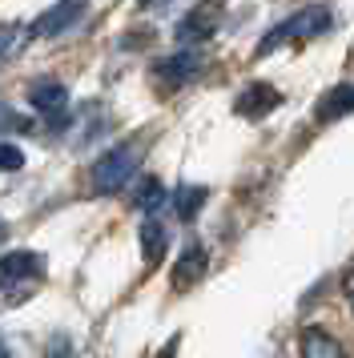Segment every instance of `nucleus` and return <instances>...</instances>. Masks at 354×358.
Listing matches in <instances>:
<instances>
[{
	"instance_id": "1",
	"label": "nucleus",
	"mask_w": 354,
	"mask_h": 358,
	"mask_svg": "<svg viewBox=\"0 0 354 358\" xmlns=\"http://www.w3.org/2000/svg\"><path fill=\"white\" fill-rule=\"evenodd\" d=\"M330 24H334V8H330V4H306V8H298V13H290L286 20H278L270 33L257 41L254 57H270V52L282 49V45H294V41H310V36L330 33Z\"/></svg>"
},
{
	"instance_id": "2",
	"label": "nucleus",
	"mask_w": 354,
	"mask_h": 358,
	"mask_svg": "<svg viewBox=\"0 0 354 358\" xmlns=\"http://www.w3.org/2000/svg\"><path fill=\"white\" fill-rule=\"evenodd\" d=\"M137 165H141V141H121V145H109L89 165V181L97 194H121V189H129Z\"/></svg>"
},
{
	"instance_id": "3",
	"label": "nucleus",
	"mask_w": 354,
	"mask_h": 358,
	"mask_svg": "<svg viewBox=\"0 0 354 358\" xmlns=\"http://www.w3.org/2000/svg\"><path fill=\"white\" fill-rule=\"evenodd\" d=\"M201 69H206V57H201L197 49H185V52H174V57L153 61L149 81L169 97V93H177V89H185L190 81H197V77H201Z\"/></svg>"
},
{
	"instance_id": "4",
	"label": "nucleus",
	"mask_w": 354,
	"mask_h": 358,
	"mask_svg": "<svg viewBox=\"0 0 354 358\" xmlns=\"http://www.w3.org/2000/svg\"><path fill=\"white\" fill-rule=\"evenodd\" d=\"M45 278V254L41 250H8L0 254V294L24 290L29 282Z\"/></svg>"
},
{
	"instance_id": "5",
	"label": "nucleus",
	"mask_w": 354,
	"mask_h": 358,
	"mask_svg": "<svg viewBox=\"0 0 354 358\" xmlns=\"http://www.w3.org/2000/svg\"><path fill=\"white\" fill-rule=\"evenodd\" d=\"M29 105L45 117V121L57 125L64 117V109H69V89H64L57 77H36V81L29 85Z\"/></svg>"
},
{
	"instance_id": "6",
	"label": "nucleus",
	"mask_w": 354,
	"mask_h": 358,
	"mask_svg": "<svg viewBox=\"0 0 354 358\" xmlns=\"http://www.w3.org/2000/svg\"><path fill=\"white\" fill-rule=\"evenodd\" d=\"M218 4H197V8H190L185 17H181V24H177V45L181 49H193V45H201V41H209V36L218 33Z\"/></svg>"
},
{
	"instance_id": "7",
	"label": "nucleus",
	"mask_w": 354,
	"mask_h": 358,
	"mask_svg": "<svg viewBox=\"0 0 354 358\" xmlns=\"http://www.w3.org/2000/svg\"><path fill=\"white\" fill-rule=\"evenodd\" d=\"M85 17H89V4H48L29 29H32V36H64L69 29H77Z\"/></svg>"
},
{
	"instance_id": "8",
	"label": "nucleus",
	"mask_w": 354,
	"mask_h": 358,
	"mask_svg": "<svg viewBox=\"0 0 354 358\" xmlns=\"http://www.w3.org/2000/svg\"><path fill=\"white\" fill-rule=\"evenodd\" d=\"M206 270H209V254H206V245L201 242H190L181 254H177V262H174V290H190V286H197L201 278H206Z\"/></svg>"
},
{
	"instance_id": "9",
	"label": "nucleus",
	"mask_w": 354,
	"mask_h": 358,
	"mask_svg": "<svg viewBox=\"0 0 354 358\" xmlns=\"http://www.w3.org/2000/svg\"><path fill=\"white\" fill-rule=\"evenodd\" d=\"M282 105V93L274 89V85H266V81H254V85H246L238 93V101H234V113L238 117H266V113H274Z\"/></svg>"
},
{
	"instance_id": "10",
	"label": "nucleus",
	"mask_w": 354,
	"mask_h": 358,
	"mask_svg": "<svg viewBox=\"0 0 354 358\" xmlns=\"http://www.w3.org/2000/svg\"><path fill=\"white\" fill-rule=\"evenodd\" d=\"M354 113V85H334V89H326L322 101L314 105V121L318 125H330L338 117Z\"/></svg>"
},
{
	"instance_id": "11",
	"label": "nucleus",
	"mask_w": 354,
	"mask_h": 358,
	"mask_svg": "<svg viewBox=\"0 0 354 358\" xmlns=\"http://www.w3.org/2000/svg\"><path fill=\"white\" fill-rule=\"evenodd\" d=\"M298 350H302V358H346L342 355V342L334 334H326L322 326H306L298 334Z\"/></svg>"
},
{
	"instance_id": "12",
	"label": "nucleus",
	"mask_w": 354,
	"mask_h": 358,
	"mask_svg": "<svg viewBox=\"0 0 354 358\" xmlns=\"http://www.w3.org/2000/svg\"><path fill=\"white\" fill-rule=\"evenodd\" d=\"M169 201H174V197H169V189H165L157 178H141L133 185V206H137L145 217H161V210H165Z\"/></svg>"
},
{
	"instance_id": "13",
	"label": "nucleus",
	"mask_w": 354,
	"mask_h": 358,
	"mask_svg": "<svg viewBox=\"0 0 354 358\" xmlns=\"http://www.w3.org/2000/svg\"><path fill=\"white\" fill-rule=\"evenodd\" d=\"M165 250H169V229H165V222H161V217H145L141 222V258H145V266H161Z\"/></svg>"
},
{
	"instance_id": "14",
	"label": "nucleus",
	"mask_w": 354,
	"mask_h": 358,
	"mask_svg": "<svg viewBox=\"0 0 354 358\" xmlns=\"http://www.w3.org/2000/svg\"><path fill=\"white\" fill-rule=\"evenodd\" d=\"M209 201V189L206 185H177V194H174V210L181 222H193L197 213H201V206Z\"/></svg>"
},
{
	"instance_id": "15",
	"label": "nucleus",
	"mask_w": 354,
	"mask_h": 358,
	"mask_svg": "<svg viewBox=\"0 0 354 358\" xmlns=\"http://www.w3.org/2000/svg\"><path fill=\"white\" fill-rule=\"evenodd\" d=\"M32 121L20 109H13L8 101H0V133H29Z\"/></svg>"
},
{
	"instance_id": "16",
	"label": "nucleus",
	"mask_w": 354,
	"mask_h": 358,
	"mask_svg": "<svg viewBox=\"0 0 354 358\" xmlns=\"http://www.w3.org/2000/svg\"><path fill=\"white\" fill-rule=\"evenodd\" d=\"M24 41H29V33H24L20 24H0V61H8Z\"/></svg>"
},
{
	"instance_id": "17",
	"label": "nucleus",
	"mask_w": 354,
	"mask_h": 358,
	"mask_svg": "<svg viewBox=\"0 0 354 358\" xmlns=\"http://www.w3.org/2000/svg\"><path fill=\"white\" fill-rule=\"evenodd\" d=\"M24 169V149H16L13 141H0V173H16Z\"/></svg>"
},
{
	"instance_id": "18",
	"label": "nucleus",
	"mask_w": 354,
	"mask_h": 358,
	"mask_svg": "<svg viewBox=\"0 0 354 358\" xmlns=\"http://www.w3.org/2000/svg\"><path fill=\"white\" fill-rule=\"evenodd\" d=\"M45 358H73V342H69V334H52Z\"/></svg>"
},
{
	"instance_id": "19",
	"label": "nucleus",
	"mask_w": 354,
	"mask_h": 358,
	"mask_svg": "<svg viewBox=\"0 0 354 358\" xmlns=\"http://www.w3.org/2000/svg\"><path fill=\"white\" fill-rule=\"evenodd\" d=\"M177 346H181V334H174V338L165 342V346L157 350V358H177Z\"/></svg>"
},
{
	"instance_id": "20",
	"label": "nucleus",
	"mask_w": 354,
	"mask_h": 358,
	"mask_svg": "<svg viewBox=\"0 0 354 358\" xmlns=\"http://www.w3.org/2000/svg\"><path fill=\"white\" fill-rule=\"evenodd\" d=\"M342 290H346V298H351V310H354V266L346 270V278H342Z\"/></svg>"
},
{
	"instance_id": "21",
	"label": "nucleus",
	"mask_w": 354,
	"mask_h": 358,
	"mask_svg": "<svg viewBox=\"0 0 354 358\" xmlns=\"http://www.w3.org/2000/svg\"><path fill=\"white\" fill-rule=\"evenodd\" d=\"M0 358H13L8 355V346H4V338H0Z\"/></svg>"
},
{
	"instance_id": "22",
	"label": "nucleus",
	"mask_w": 354,
	"mask_h": 358,
	"mask_svg": "<svg viewBox=\"0 0 354 358\" xmlns=\"http://www.w3.org/2000/svg\"><path fill=\"white\" fill-rule=\"evenodd\" d=\"M0 238H4V226H0Z\"/></svg>"
}]
</instances>
